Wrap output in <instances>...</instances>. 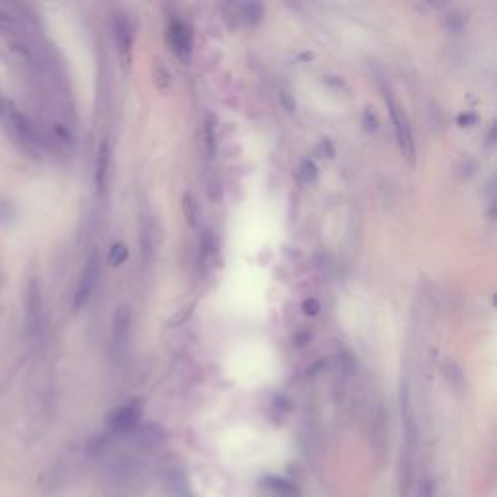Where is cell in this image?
<instances>
[{"label":"cell","mask_w":497,"mask_h":497,"mask_svg":"<svg viewBox=\"0 0 497 497\" xmlns=\"http://www.w3.org/2000/svg\"><path fill=\"white\" fill-rule=\"evenodd\" d=\"M45 325V305H43L41 282L30 278L26 287V332L30 338H37Z\"/></svg>","instance_id":"obj_1"},{"label":"cell","mask_w":497,"mask_h":497,"mask_svg":"<svg viewBox=\"0 0 497 497\" xmlns=\"http://www.w3.org/2000/svg\"><path fill=\"white\" fill-rule=\"evenodd\" d=\"M99 272H101V261H99V253L94 251V253L88 256L85 261L84 270L80 274V280H78V286H76L74 292V299H72V305L74 309H82V307L90 301V297L94 294V290L97 286V278H99Z\"/></svg>","instance_id":"obj_2"},{"label":"cell","mask_w":497,"mask_h":497,"mask_svg":"<svg viewBox=\"0 0 497 497\" xmlns=\"http://www.w3.org/2000/svg\"><path fill=\"white\" fill-rule=\"evenodd\" d=\"M385 101L387 105L391 109L392 115V125H394V132H396V138H398V144H400L402 152L408 156V158H414V140H412V132H410V125L406 121V116L402 115V109L398 105V101L394 99L391 90H385Z\"/></svg>","instance_id":"obj_3"},{"label":"cell","mask_w":497,"mask_h":497,"mask_svg":"<svg viewBox=\"0 0 497 497\" xmlns=\"http://www.w3.org/2000/svg\"><path fill=\"white\" fill-rule=\"evenodd\" d=\"M128 334H130V311L128 307L121 305L115 311L113 323H111V348L116 358L125 352Z\"/></svg>","instance_id":"obj_4"},{"label":"cell","mask_w":497,"mask_h":497,"mask_svg":"<svg viewBox=\"0 0 497 497\" xmlns=\"http://www.w3.org/2000/svg\"><path fill=\"white\" fill-rule=\"evenodd\" d=\"M170 45L173 49V53L179 57L181 61H189L191 57V49H192V35L189 26L185 21L175 20L173 23H170Z\"/></svg>","instance_id":"obj_5"},{"label":"cell","mask_w":497,"mask_h":497,"mask_svg":"<svg viewBox=\"0 0 497 497\" xmlns=\"http://www.w3.org/2000/svg\"><path fill=\"white\" fill-rule=\"evenodd\" d=\"M138 418H140V412H138L136 406H134V404H128V406L119 408V410L111 416V425H113L115 432L125 434V432H130V429L136 425Z\"/></svg>","instance_id":"obj_6"},{"label":"cell","mask_w":497,"mask_h":497,"mask_svg":"<svg viewBox=\"0 0 497 497\" xmlns=\"http://www.w3.org/2000/svg\"><path fill=\"white\" fill-rule=\"evenodd\" d=\"M113 32H115L119 49L128 51L130 45H132V37H134V28H132L127 14H115V18H113Z\"/></svg>","instance_id":"obj_7"},{"label":"cell","mask_w":497,"mask_h":497,"mask_svg":"<svg viewBox=\"0 0 497 497\" xmlns=\"http://www.w3.org/2000/svg\"><path fill=\"white\" fill-rule=\"evenodd\" d=\"M109 144L103 142L101 146H99V152H97V159H96V185L99 191H103L105 189V183H107V173H109Z\"/></svg>","instance_id":"obj_8"},{"label":"cell","mask_w":497,"mask_h":497,"mask_svg":"<svg viewBox=\"0 0 497 497\" xmlns=\"http://www.w3.org/2000/svg\"><path fill=\"white\" fill-rule=\"evenodd\" d=\"M12 125H14V128L18 130V134H20L23 140L35 142V144L39 142V140H37V128L33 127V123L26 115H21L18 111H12Z\"/></svg>","instance_id":"obj_9"},{"label":"cell","mask_w":497,"mask_h":497,"mask_svg":"<svg viewBox=\"0 0 497 497\" xmlns=\"http://www.w3.org/2000/svg\"><path fill=\"white\" fill-rule=\"evenodd\" d=\"M140 232H142V251H144V258H146V263H150V258H152V249H154V243H152V232H154V225H152V220H150V216H144L142 218V223H140Z\"/></svg>","instance_id":"obj_10"},{"label":"cell","mask_w":497,"mask_h":497,"mask_svg":"<svg viewBox=\"0 0 497 497\" xmlns=\"http://www.w3.org/2000/svg\"><path fill=\"white\" fill-rule=\"evenodd\" d=\"M128 258V249L123 243H115L109 249L107 254V263L111 266H121Z\"/></svg>","instance_id":"obj_11"},{"label":"cell","mask_w":497,"mask_h":497,"mask_svg":"<svg viewBox=\"0 0 497 497\" xmlns=\"http://www.w3.org/2000/svg\"><path fill=\"white\" fill-rule=\"evenodd\" d=\"M183 208H185V216H187V220L191 225H196V216H199V208H196V202L192 199L191 194H187L185 196V202H183Z\"/></svg>","instance_id":"obj_12"},{"label":"cell","mask_w":497,"mask_h":497,"mask_svg":"<svg viewBox=\"0 0 497 497\" xmlns=\"http://www.w3.org/2000/svg\"><path fill=\"white\" fill-rule=\"evenodd\" d=\"M204 138H206V150H208V154L214 156V152H216V132H214V125H212V121H206V127H204Z\"/></svg>","instance_id":"obj_13"},{"label":"cell","mask_w":497,"mask_h":497,"mask_svg":"<svg viewBox=\"0 0 497 497\" xmlns=\"http://www.w3.org/2000/svg\"><path fill=\"white\" fill-rule=\"evenodd\" d=\"M303 311H305V315H317L318 311H321V305H318V301L315 297H311V299H307L305 303H303Z\"/></svg>","instance_id":"obj_14"}]
</instances>
